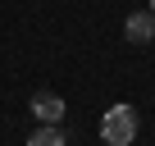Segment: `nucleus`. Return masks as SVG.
Here are the masks:
<instances>
[{"label":"nucleus","mask_w":155,"mask_h":146,"mask_svg":"<svg viewBox=\"0 0 155 146\" xmlns=\"http://www.w3.org/2000/svg\"><path fill=\"white\" fill-rule=\"evenodd\" d=\"M101 137L105 146H132L137 141V110L132 105H110L101 119Z\"/></svg>","instance_id":"f257e3e1"},{"label":"nucleus","mask_w":155,"mask_h":146,"mask_svg":"<svg viewBox=\"0 0 155 146\" xmlns=\"http://www.w3.org/2000/svg\"><path fill=\"white\" fill-rule=\"evenodd\" d=\"M123 37H128L132 46H146V41H155V14H150V9H137V14H128V23H123Z\"/></svg>","instance_id":"f03ea898"},{"label":"nucleus","mask_w":155,"mask_h":146,"mask_svg":"<svg viewBox=\"0 0 155 146\" xmlns=\"http://www.w3.org/2000/svg\"><path fill=\"white\" fill-rule=\"evenodd\" d=\"M32 114H37V123H59V119H64V96L37 91V96H32Z\"/></svg>","instance_id":"7ed1b4c3"},{"label":"nucleus","mask_w":155,"mask_h":146,"mask_svg":"<svg viewBox=\"0 0 155 146\" xmlns=\"http://www.w3.org/2000/svg\"><path fill=\"white\" fill-rule=\"evenodd\" d=\"M28 146H64V132H59V123H41V128L28 137Z\"/></svg>","instance_id":"20e7f679"},{"label":"nucleus","mask_w":155,"mask_h":146,"mask_svg":"<svg viewBox=\"0 0 155 146\" xmlns=\"http://www.w3.org/2000/svg\"><path fill=\"white\" fill-rule=\"evenodd\" d=\"M150 14H155V0H150Z\"/></svg>","instance_id":"39448f33"}]
</instances>
